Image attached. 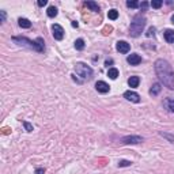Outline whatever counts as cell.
Here are the masks:
<instances>
[{
    "label": "cell",
    "instance_id": "cell-1",
    "mask_svg": "<svg viewBox=\"0 0 174 174\" xmlns=\"http://www.w3.org/2000/svg\"><path fill=\"white\" fill-rule=\"evenodd\" d=\"M154 68L162 85L169 90H174V71L170 63L165 59H158L154 64Z\"/></svg>",
    "mask_w": 174,
    "mask_h": 174
},
{
    "label": "cell",
    "instance_id": "cell-2",
    "mask_svg": "<svg viewBox=\"0 0 174 174\" xmlns=\"http://www.w3.org/2000/svg\"><path fill=\"white\" fill-rule=\"evenodd\" d=\"M12 41L19 44V45H23V46H27V48L30 49H34V50L40 52V53H42L44 50H45V45H44V40L41 37H38V38L36 40V41H31V40L26 38V37H12Z\"/></svg>",
    "mask_w": 174,
    "mask_h": 174
},
{
    "label": "cell",
    "instance_id": "cell-3",
    "mask_svg": "<svg viewBox=\"0 0 174 174\" xmlns=\"http://www.w3.org/2000/svg\"><path fill=\"white\" fill-rule=\"evenodd\" d=\"M146 18H144L141 14H137V15H135V18H133L132 23H130V27H129V34L132 37H139L141 33H143V29L144 26H146Z\"/></svg>",
    "mask_w": 174,
    "mask_h": 174
},
{
    "label": "cell",
    "instance_id": "cell-4",
    "mask_svg": "<svg viewBox=\"0 0 174 174\" xmlns=\"http://www.w3.org/2000/svg\"><path fill=\"white\" fill-rule=\"evenodd\" d=\"M75 72H76V75L82 76L83 79H91L92 78V68L83 64V63H78L75 65Z\"/></svg>",
    "mask_w": 174,
    "mask_h": 174
},
{
    "label": "cell",
    "instance_id": "cell-5",
    "mask_svg": "<svg viewBox=\"0 0 174 174\" xmlns=\"http://www.w3.org/2000/svg\"><path fill=\"white\" fill-rule=\"evenodd\" d=\"M52 31H53V37L54 40H57V41H60V40L64 38V29L61 27L60 25H57V23H54L53 26H52Z\"/></svg>",
    "mask_w": 174,
    "mask_h": 174
},
{
    "label": "cell",
    "instance_id": "cell-6",
    "mask_svg": "<svg viewBox=\"0 0 174 174\" xmlns=\"http://www.w3.org/2000/svg\"><path fill=\"white\" fill-rule=\"evenodd\" d=\"M124 98H125L127 101H130V102H135V103L140 102V95L135 91H130V90L124 92Z\"/></svg>",
    "mask_w": 174,
    "mask_h": 174
},
{
    "label": "cell",
    "instance_id": "cell-7",
    "mask_svg": "<svg viewBox=\"0 0 174 174\" xmlns=\"http://www.w3.org/2000/svg\"><path fill=\"white\" fill-rule=\"evenodd\" d=\"M141 141H143V137H140V136H125L121 139L123 144H139Z\"/></svg>",
    "mask_w": 174,
    "mask_h": 174
},
{
    "label": "cell",
    "instance_id": "cell-8",
    "mask_svg": "<svg viewBox=\"0 0 174 174\" xmlns=\"http://www.w3.org/2000/svg\"><path fill=\"white\" fill-rule=\"evenodd\" d=\"M116 49H117L120 53H128L130 50V45L127 41H118L116 44Z\"/></svg>",
    "mask_w": 174,
    "mask_h": 174
},
{
    "label": "cell",
    "instance_id": "cell-9",
    "mask_svg": "<svg viewBox=\"0 0 174 174\" xmlns=\"http://www.w3.org/2000/svg\"><path fill=\"white\" fill-rule=\"evenodd\" d=\"M95 89H97V91L101 92V94H106V92H109L110 86H109L106 82H102V80H99V82L95 83Z\"/></svg>",
    "mask_w": 174,
    "mask_h": 174
},
{
    "label": "cell",
    "instance_id": "cell-10",
    "mask_svg": "<svg viewBox=\"0 0 174 174\" xmlns=\"http://www.w3.org/2000/svg\"><path fill=\"white\" fill-rule=\"evenodd\" d=\"M127 61H128L130 65H139L141 63V57L139 56L137 53H132L127 57Z\"/></svg>",
    "mask_w": 174,
    "mask_h": 174
},
{
    "label": "cell",
    "instance_id": "cell-11",
    "mask_svg": "<svg viewBox=\"0 0 174 174\" xmlns=\"http://www.w3.org/2000/svg\"><path fill=\"white\" fill-rule=\"evenodd\" d=\"M163 106L166 108L169 112L174 113V98H166V99L163 101Z\"/></svg>",
    "mask_w": 174,
    "mask_h": 174
},
{
    "label": "cell",
    "instance_id": "cell-12",
    "mask_svg": "<svg viewBox=\"0 0 174 174\" xmlns=\"http://www.w3.org/2000/svg\"><path fill=\"white\" fill-rule=\"evenodd\" d=\"M165 40L169 44H174V30H172V29L165 30Z\"/></svg>",
    "mask_w": 174,
    "mask_h": 174
},
{
    "label": "cell",
    "instance_id": "cell-13",
    "mask_svg": "<svg viewBox=\"0 0 174 174\" xmlns=\"http://www.w3.org/2000/svg\"><path fill=\"white\" fill-rule=\"evenodd\" d=\"M139 83H140V78L139 76H130L128 79V85H129V87H132V89L137 87Z\"/></svg>",
    "mask_w": 174,
    "mask_h": 174
},
{
    "label": "cell",
    "instance_id": "cell-14",
    "mask_svg": "<svg viewBox=\"0 0 174 174\" xmlns=\"http://www.w3.org/2000/svg\"><path fill=\"white\" fill-rule=\"evenodd\" d=\"M162 87H161V83H154L152 87L150 89V94L151 95H158L159 92H161Z\"/></svg>",
    "mask_w": 174,
    "mask_h": 174
},
{
    "label": "cell",
    "instance_id": "cell-15",
    "mask_svg": "<svg viewBox=\"0 0 174 174\" xmlns=\"http://www.w3.org/2000/svg\"><path fill=\"white\" fill-rule=\"evenodd\" d=\"M19 26H21L22 29H30L31 27V22L29 21V19H26V18H19Z\"/></svg>",
    "mask_w": 174,
    "mask_h": 174
},
{
    "label": "cell",
    "instance_id": "cell-16",
    "mask_svg": "<svg viewBox=\"0 0 174 174\" xmlns=\"http://www.w3.org/2000/svg\"><path fill=\"white\" fill-rule=\"evenodd\" d=\"M85 5L89 7L91 11H94V12H98V11H99V7H98V4L95 2H86Z\"/></svg>",
    "mask_w": 174,
    "mask_h": 174
},
{
    "label": "cell",
    "instance_id": "cell-17",
    "mask_svg": "<svg viewBox=\"0 0 174 174\" xmlns=\"http://www.w3.org/2000/svg\"><path fill=\"white\" fill-rule=\"evenodd\" d=\"M108 76L110 78V79H117V76H118V69L117 68H109V71H108Z\"/></svg>",
    "mask_w": 174,
    "mask_h": 174
},
{
    "label": "cell",
    "instance_id": "cell-18",
    "mask_svg": "<svg viewBox=\"0 0 174 174\" xmlns=\"http://www.w3.org/2000/svg\"><path fill=\"white\" fill-rule=\"evenodd\" d=\"M46 14H48L49 18H54V16L57 15V8L54 7V5H50V7L48 8V11H46Z\"/></svg>",
    "mask_w": 174,
    "mask_h": 174
},
{
    "label": "cell",
    "instance_id": "cell-19",
    "mask_svg": "<svg viewBox=\"0 0 174 174\" xmlns=\"http://www.w3.org/2000/svg\"><path fill=\"white\" fill-rule=\"evenodd\" d=\"M75 49H76V50H83V49H85V41H83L82 38H78L76 41H75Z\"/></svg>",
    "mask_w": 174,
    "mask_h": 174
},
{
    "label": "cell",
    "instance_id": "cell-20",
    "mask_svg": "<svg viewBox=\"0 0 174 174\" xmlns=\"http://www.w3.org/2000/svg\"><path fill=\"white\" fill-rule=\"evenodd\" d=\"M108 18L112 21H116L118 18V11L117 10H109L108 11Z\"/></svg>",
    "mask_w": 174,
    "mask_h": 174
},
{
    "label": "cell",
    "instance_id": "cell-21",
    "mask_svg": "<svg viewBox=\"0 0 174 174\" xmlns=\"http://www.w3.org/2000/svg\"><path fill=\"white\" fill-rule=\"evenodd\" d=\"M161 5H162V0H154V2L151 3L152 8H161Z\"/></svg>",
    "mask_w": 174,
    "mask_h": 174
},
{
    "label": "cell",
    "instance_id": "cell-22",
    "mask_svg": "<svg viewBox=\"0 0 174 174\" xmlns=\"http://www.w3.org/2000/svg\"><path fill=\"white\" fill-rule=\"evenodd\" d=\"M22 124L25 125V128H26L27 132H31V130H33V125H31V124H29L27 121H22Z\"/></svg>",
    "mask_w": 174,
    "mask_h": 174
},
{
    "label": "cell",
    "instance_id": "cell-23",
    "mask_svg": "<svg viewBox=\"0 0 174 174\" xmlns=\"http://www.w3.org/2000/svg\"><path fill=\"white\" fill-rule=\"evenodd\" d=\"M130 165H132V162H130V161H120L118 166H120V167H125V166H130Z\"/></svg>",
    "mask_w": 174,
    "mask_h": 174
},
{
    "label": "cell",
    "instance_id": "cell-24",
    "mask_svg": "<svg viewBox=\"0 0 174 174\" xmlns=\"http://www.w3.org/2000/svg\"><path fill=\"white\" fill-rule=\"evenodd\" d=\"M127 5L129 8H137L139 7V3L137 2H127Z\"/></svg>",
    "mask_w": 174,
    "mask_h": 174
},
{
    "label": "cell",
    "instance_id": "cell-25",
    "mask_svg": "<svg viewBox=\"0 0 174 174\" xmlns=\"http://www.w3.org/2000/svg\"><path fill=\"white\" fill-rule=\"evenodd\" d=\"M139 7H140L143 11H146V10H147V7H148V3H147V2H143L141 4H139Z\"/></svg>",
    "mask_w": 174,
    "mask_h": 174
},
{
    "label": "cell",
    "instance_id": "cell-26",
    "mask_svg": "<svg viewBox=\"0 0 174 174\" xmlns=\"http://www.w3.org/2000/svg\"><path fill=\"white\" fill-rule=\"evenodd\" d=\"M155 34V27H150L148 29V33H147V37H151Z\"/></svg>",
    "mask_w": 174,
    "mask_h": 174
},
{
    "label": "cell",
    "instance_id": "cell-27",
    "mask_svg": "<svg viewBox=\"0 0 174 174\" xmlns=\"http://www.w3.org/2000/svg\"><path fill=\"white\" fill-rule=\"evenodd\" d=\"M37 4H38L40 7H44V5L48 4V2H46V0H38V3H37Z\"/></svg>",
    "mask_w": 174,
    "mask_h": 174
},
{
    "label": "cell",
    "instance_id": "cell-28",
    "mask_svg": "<svg viewBox=\"0 0 174 174\" xmlns=\"http://www.w3.org/2000/svg\"><path fill=\"white\" fill-rule=\"evenodd\" d=\"M36 174H45V170H44L42 167H38V169L36 170Z\"/></svg>",
    "mask_w": 174,
    "mask_h": 174
},
{
    "label": "cell",
    "instance_id": "cell-29",
    "mask_svg": "<svg viewBox=\"0 0 174 174\" xmlns=\"http://www.w3.org/2000/svg\"><path fill=\"white\" fill-rule=\"evenodd\" d=\"M0 15H2V22L5 21V11H0Z\"/></svg>",
    "mask_w": 174,
    "mask_h": 174
},
{
    "label": "cell",
    "instance_id": "cell-30",
    "mask_svg": "<svg viewBox=\"0 0 174 174\" xmlns=\"http://www.w3.org/2000/svg\"><path fill=\"white\" fill-rule=\"evenodd\" d=\"M112 63H113L112 60H106V61H105V65H108V67H109V64H112Z\"/></svg>",
    "mask_w": 174,
    "mask_h": 174
},
{
    "label": "cell",
    "instance_id": "cell-31",
    "mask_svg": "<svg viewBox=\"0 0 174 174\" xmlns=\"http://www.w3.org/2000/svg\"><path fill=\"white\" fill-rule=\"evenodd\" d=\"M72 26H74V27H78L79 25H78V22H76V21H74V22H72Z\"/></svg>",
    "mask_w": 174,
    "mask_h": 174
},
{
    "label": "cell",
    "instance_id": "cell-32",
    "mask_svg": "<svg viewBox=\"0 0 174 174\" xmlns=\"http://www.w3.org/2000/svg\"><path fill=\"white\" fill-rule=\"evenodd\" d=\"M172 23H174V14H173V16H172Z\"/></svg>",
    "mask_w": 174,
    "mask_h": 174
}]
</instances>
